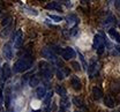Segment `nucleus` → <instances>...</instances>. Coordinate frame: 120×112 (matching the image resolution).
<instances>
[{
    "label": "nucleus",
    "instance_id": "23",
    "mask_svg": "<svg viewBox=\"0 0 120 112\" xmlns=\"http://www.w3.org/2000/svg\"><path fill=\"white\" fill-rule=\"evenodd\" d=\"M52 96H53V93H52V91H49V93L46 94V96H45V98H44V103L46 106L50 105V102H51V99H52Z\"/></svg>",
    "mask_w": 120,
    "mask_h": 112
},
{
    "label": "nucleus",
    "instance_id": "32",
    "mask_svg": "<svg viewBox=\"0 0 120 112\" xmlns=\"http://www.w3.org/2000/svg\"><path fill=\"white\" fill-rule=\"evenodd\" d=\"M75 112H80V111H79V110H76V111H75Z\"/></svg>",
    "mask_w": 120,
    "mask_h": 112
},
{
    "label": "nucleus",
    "instance_id": "20",
    "mask_svg": "<svg viewBox=\"0 0 120 112\" xmlns=\"http://www.w3.org/2000/svg\"><path fill=\"white\" fill-rule=\"evenodd\" d=\"M12 20H13V17L11 15L5 16V17L2 19V21H1V26H2V27H8V26L12 23Z\"/></svg>",
    "mask_w": 120,
    "mask_h": 112
},
{
    "label": "nucleus",
    "instance_id": "11",
    "mask_svg": "<svg viewBox=\"0 0 120 112\" xmlns=\"http://www.w3.org/2000/svg\"><path fill=\"white\" fill-rule=\"evenodd\" d=\"M46 88H45L44 86H39V87H37V89H36V97L38 98V99H44L45 96H46Z\"/></svg>",
    "mask_w": 120,
    "mask_h": 112
},
{
    "label": "nucleus",
    "instance_id": "6",
    "mask_svg": "<svg viewBox=\"0 0 120 112\" xmlns=\"http://www.w3.org/2000/svg\"><path fill=\"white\" fill-rule=\"evenodd\" d=\"M98 69H99V64H98L96 60H91L90 65L88 66V68H87L88 74H89L90 78H94V76L98 73Z\"/></svg>",
    "mask_w": 120,
    "mask_h": 112
},
{
    "label": "nucleus",
    "instance_id": "25",
    "mask_svg": "<svg viewBox=\"0 0 120 112\" xmlns=\"http://www.w3.org/2000/svg\"><path fill=\"white\" fill-rule=\"evenodd\" d=\"M73 103L75 105H77V106H82V99L79 98V97H74L73 98Z\"/></svg>",
    "mask_w": 120,
    "mask_h": 112
},
{
    "label": "nucleus",
    "instance_id": "4",
    "mask_svg": "<svg viewBox=\"0 0 120 112\" xmlns=\"http://www.w3.org/2000/svg\"><path fill=\"white\" fill-rule=\"evenodd\" d=\"M42 56L43 58L47 59V60H51L53 63H57V54L56 52L53 51V49H50V48H44L42 49Z\"/></svg>",
    "mask_w": 120,
    "mask_h": 112
},
{
    "label": "nucleus",
    "instance_id": "21",
    "mask_svg": "<svg viewBox=\"0 0 120 112\" xmlns=\"http://www.w3.org/2000/svg\"><path fill=\"white\" fill-rule=\"evenodd\" d=\"M4 97H5V104H6V106H9V102H11V97H12L11 96V89L9 88L6 89Z\"/></svg>",
    "mask_w": 120,
    "mask_h": 112
},
{
    "label": "nucleus",
    "instance_id": "7",
    "mask_svg": "<svg viewBox=\"0 0 120 112\" xmlns=\"http://www.w3.org/2000/svg\"><path fill=\"white\" fill-rule=\"evenodd\" d=\"M14 48L15 49H20L21 45H22V42H23V34H22V30H17L14 35Z\"/></svg>",
    "mask_w": 120,
    "mask_h": 112
},
{
    "label": "nucleus",
    "instance_id": "16",
    "mask_svg": "<svg viewBox=\"0 0 120 112\" xmlns=\"http://www.w3.org/2000/svg\"><path fill=\"white\" fill-rule=\"evenodd\" d=\"M68 71L67 69H65V68H62V67H60L57 69V78L59 79V80H64L67 75H68Z\"/></svg>",
    "mask_w": 120,
    "mask_h": 112
},
{
    "label": "nucleus",
    "instance_id": "28",
    "mask_svg": "<svg viewBox=\"0 0 120 112\" xmlns=\"http://www.w3.org/2000/svg\"><path fill=\"white\" fill-rule=\"evenodd\" d=\"M79 58H80V60L82 61V64H83V67L87 69L88 67H87V63H86V60H84V58H83V56H82V53H80L79 52Z\"/></svg>",
    "mask_w": 120,
    "mask_h": 112
},
{
    "label": "nucleus",
    "instance_id": "33",
    "mask_svg": "<svg viewBox=\"0 0 120 112\" xmlns=\"http://www.w3.org/2000/svg\"><path fill=\"white\" fill-rule=\"evenodd\" d=\"M0 15H1V9H0Z\"/></svg>",
    "mask_w": 120,
    "mask_h": 112
},
{
    "label": "nucleus",
    "instance_id": "8",
    "mask_svg": "<svg viewBox=\"0 0 120 112\" xmlns=\"http://www.w3.org/2000/svg\"><path fill=\"white\" fill-rule=\"evenodd\" d=\"M2 53L5 56V58L7 60H11L13 58V49H12V45L9 43H6L2 48Z\"/></svg>",
    "mask_w": 120,
    "mask_h": 112
},
{
    "label": "nucleus",
    "instance_id": "17",
    "mask_svg": "<svg viewBox=\"0 0 120 112\" xmlns=\"http://www.w3.org/2000/svg\"><path fill=\"white\" fill-rule=\"evenodd\" d=\"M104 104L107 106V108L113 109V108H114V99H113L111 96H106L104 98Z\"/></svg>",
    "mask_w": 120,
    "mask_h": 112
},
{
    "label": "nucleus",
    "instance_id": "30",
    "mask_svg": "<svg viewBox=\"0 0 120 112\" xmlns=\"http://www.w3.org/2000/svg\"><path fill=\"white\" fill-rule=\"evenodd\" d=\"M116 7H120V1H116Z\"/></svg>",
    "mask_w": 120,
    "mask_h": 112
},
{
    "label": "nucleus",
    "instance_id": "14",
    "mask_svg": "<svg viewBox=\"0 0 120 112\" xmlns=\"http://www.w3.org/2000/svg\"><path fill=\"white\" fill-rule=\"evenodd\" d=\"M109 35H110V37H111L113 41H116L117 43H120V34L118 32L117 29H114V28L109 29Z\"/></svg>",
    "mask_w": 120,
    "mask_h": 112
},
{
    "label": "nucleus",
    "instance_id": "15",
    "mask_svg": "<svg viewBox=\"0 0 120 112\" xmlns=\"http://www.w3.org/2000/svg\"><path fill=\"white\" fill-rule=\"evenodd\" d=\"M92 97L96 101H99L103 97V91H102V89L99 87H94L92 88Z\"/></svg>",
    "mask_w": 120,
    "mask_h": 112
},
{
    "label": "nucleus",
    "instance_id": "1",
    "mask_svg": "<svg viewBox=\"0 0 120 112\" xmlns=\"http://www.w3.org/2000/svg\"><path fill=\"white\" fill-rule=\"evenodd\" d=\"M34 63V58L29 52H27L22 58H20L19 60H16V63L13 66V72L14 73H23L26 71H28L31 65Z\"/></svg>",
    "mask_w": 120,
    "mask_h": 112
},
{
    "label": "nucleus",
    "instance_id": "13",
    "mask_svg": "<svg viewBox=\"0 0 120 112\" xmlns=\"http://www.w3.org/2000/svg\"><path fill=\"white\" fill-rule=\"evenodd\" d=\"M11 75H12V69H11L9 65L5 64L4 65V67H2V78H4V80L9 79V78H11Z\"/></svg>",
    "mask_w": 120,
    "mask_h": 112
},
{
    "label": "nucleus",
    "instance_id": "18",
    "mask_svg": "<svg viewBox=\"0 0 120 112\" xmlns=\"http://www.w3.org/2000/svg\"><path fill=\"white\" fill-rule=\"evenodd\" d=\"M56 91H57V94L62 97H67V90L62 87V86H57V88H56Z\"/></svg>",
    "mask_w": 120,
    "mask_h": 112
},
{
    "label": "nucleus",
    "instance_id": "29",
    "mask_svg": "<svg viewBox=\"0 0 120 112\" xmlns=\"http://www.w3.org/2000/svg\"><path fill=\"white\" fill-rule=\"evenodd\" d=\"M2 104H4V94H2V89L0 87V109H1Z\"/></svg>",
    "mask_w": 120,
    "mask_h": 112
},
{
    "label": "nucleus",
    "instance_id": "9",
    "mask_svg": "<svg viewBox=\"0 0 120 112\" xmlns=\"http://www.w3.org/2000/svg\"><path fill=\"white\" fill-rule=\"evenodd\" d=\"M71 84H72V87H73V89L75 91H80L82 89V83H81V81H80V79L77 76H73L72 78Z\"/></svg>",
    "mask_w": 120,
    "mask_h": 112
},
{
    "label": "nucleus",
    "instance_id": "19",
    "mask_svg": "<svg viewBox=\"0 0 120 112\" xmlns=\"http://www.w3.org/2000/svg\"><path fill=\"white\" fill-rule=\"evenodd\" d=\"M46 8L47 9H57V11H61V5L59 2H51V4H47L46 5Z\"/></svg>",
    "mask_w": 120,
    "mask_h": 112
},
{
    "label": "nucleus",
    "instance_id": "26",
    "mask_svg": "<svg viewBox=\"0 0 120 112\" xmlns=\"http://www.w3.org/2000/svg\"><path fill=\"white\" fill-rule=\"evenodd\" d=\"M49 17L51 19V20H53V21H56V22H60V21H62V19L60 17V16H57V15H49Z\"/></svg>",
    "mask_w": 120,
    "mask_h": 112
},
{
    "label": "nucleus",
    "instance_id": "2",
    "mask_svg": "<svg viewBox=\"0 0 120 112\" xmlns=\"http://www.w3.org/2000/svg\"><path fill=\"white\" fill-rule=\"evenodd\" d=\"M92 46L94 49L96 50V52H97V54H103L105 51V39L103 38V36L102 35H99V34H96L95 36H94V42H92Z\"/></svg>",
    "mask_w": 120,
    "mask_h": 112
},
{
    "label": "nucleus",
    "instance_id": "3",
    "mask_svg": "<svg viewBox=\"0 0 120 112\" xmlns=\"http://www.w3.org/2000/svg\"><path fill=\"white\" fill-rule=\"evenodd\" d=\"M38 67L41 75L44 78V80H50L52 78V67L50 64H47L46 61H41L38 64Z\"/></svg>",
    "mask_w": 120,
    "mask_h": 112
},
{
    "label": "nucleus",
    "instance_id": "22",
    "mask_svg": "<svg viewBox=\"0 0 120 112\" xmlns=\"http://www.w3.org/2000/svg\"><path fill=\"white\" fill-rule=\"evenodd\" d=\"M39 84V79L36 76V75H34V76H31L29 80V86L30 87H36V86H38Z\"/></svg>",
    "mask_w": 120,
    "mask_h": 112
},
{
    "label": "nucleus",
    "instance_id": "27",
    "mask_svg": "<svg viewBox=\"0 0 120 112\" xmlns=\"http://www.w3.org/2000/svg\"><path fill=\"white\" fill-rule=\"evenodd\" d=\"M72 67L74 68L75 71H81V66H80V64L77 61H73L72 63Z\"/></svg>",
    "mask_w": 120,
    "mask_h": 112
},
{
    "label": "nucleus",
    "instance_id": "10",
    "mask_svg": "<svg viewBox=\"0 0 120 112\" xmlns=\"http://www.w3.org/2000/svg\"><path fill=\"white\" fill-rule=\"evenodd\" d=\"M69 99L67 97H62L60 99V109H59V112H65L68 108H69Z\"/></svg>",
    "mask_w": 120,
    "mask_h": 112
},
{
    "label": "nucleus",
    "instance_id": "5",
    "mask_svg": "<svg viewBox=\"0 0 120 112\" xmlns=\"http://www.w3.org/2000/svg\"><path fill=\"white\" fill-rule=\"evenodd\" d=\"M75 56H76V52L74 51V49L73 48H65L61 50V57L65 59V60H71V59H73L75 58Z\"/></svg>",
    "mask_w": 120,
    "mask_h": 112
},
{
    "label": "nucleus",
    "instance_id": "12",
    "mask_svg": "<svg viewBox=\"0 0 120 112\" xmlns=\"http://www.w3.org/2000/svg\"><path fill=\"white\" fill-rule=\"evenodd\" d=\"M66 21L69 24V27H75L79 23V19H77V16L75 15V14H69V15L66 17Z\"/></svg>",
    "mask_w": 120,
    "mask_h": 112
},
{
    "label": "nucleus",
    "instance_id": "31",
    "mask_svg": "<svg viewBox=\"0 0 120 112\" xmlns=\"http://www.w3.org/2000/svg\"><path fill=\"white\" fill-rule=\"evenodd\" d=\"M30 112H39V110H32V111H30Z\"/></svg>",
    "mask_w": 120,
    "mask_h": 112
},
{
    "label": "nucleus",
    "instance_id": "24",
    "mask_svg": "<svg viewBox=\"0 0 120 112\" xmlns=\"http://www.w3.org/2000/svg\"><path fill=\"white\" fill-rule=\"evenodd\" d=\"M24 9L27 11V13H28V14H30V15H34V16L38 15V12H37L36 9H34V8H30V7H24Z\"/></svg>",
    "mask_w": 120,
    "mask_h": 112
}]
</instances>
